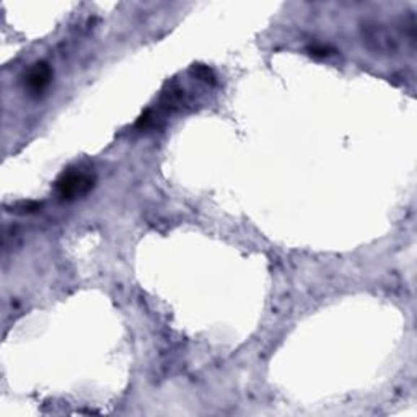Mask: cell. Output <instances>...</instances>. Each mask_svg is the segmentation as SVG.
Here are the masks:
<instances>
[{
    "label": "cell",
    "mask_w": 417,
    "mask_h": 417,
    "mask_svg": "<svg viewBox=\"0 0 417 417\" xmlns=\"http://www.w3.org/2000/svg\"><path fill=\"white\" fill-rule=\"evenodd\" d=\"M329 51H331V50H329V47H324V46L310 47V52H312V54H314V56H328V54H331Z\"/></svg>",
    "instance_id": "5b68a950"
},
{
    "label": "cell",
    "mask_w": 417,
    "mask_h": 417,
    "mask_svg": "<svg viewBox=\"0 0 417 417\" xmlns=\"http://www.w3.org/2000/svg\"><path fill=\"white\" fill-rule=\"evenodd\" d=\"M95 179L90 173L85 172H67L62 174V176L57 179L56 191L59 194L61 199L64 201H72V199H77L80 196H85L86 192L93 188Z\"/></svg>",
    "instance_id": "7a4b0ae2"
},
{
    "label": "cell",
    "mask_w": 417,
    "mask_h": 417,
    "mask_svg": "<svg viewBox=\"0 0 417 417\" xmlns=\"http://www.w3.org/2000/svg\"><path fill=\"white\" fill-rule=\"evenodd\" d=\"M192 72L199 77V79H202L206 82H214V79H215L214 74H212V70L207 69V67H204V66H196L192 69Z\"/></svg>",
    "instance_id": "277c9868"
},
{
    "label": "cell",
    "mask_w": 417,
    "mask_h": 417,
    "mask_svg": "<svg viewBox=\"0 0 417 417\" xmlns=\"http://www.w3.org/2000/svg\"><path fill=\"white\" fill-rule=\"evenodd\" d=\"M362 38L365 46L375 54H396L400 51V41L390 28L381 23H365L362 26Z\"/></svg>",
    "instance_id": "6da1fadb"
},
{
    "label": "cell",
    "mask_w": 417,
    "mask_h": 417,
    "mask_svg": "<svg viewBox=\"0 0 417 417\" xmlns=\"http://www.w3.org/2000/svg\"><path fill=\"white\" fill-rule=\"evenodd\" d=\"M52 79V70L46 62H38L35 67H31L26 75V86L31 93H41L43 90L50 85Z\"/></svg>",
    "instance_id": "3957f363"
}]
</instances>
